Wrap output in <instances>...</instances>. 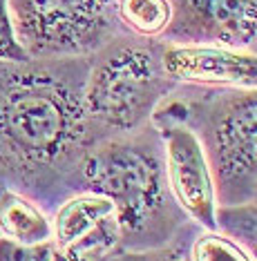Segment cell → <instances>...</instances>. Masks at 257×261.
I'll return each instance as SVG.
<instances>
[{"label": "cell", "mask_w": 257, "mask_h": 261, "mask_svg": "<svg viewBox=\"0 0 257 261\" xmlns=\"http://www.w3.org/2000/svg\"><path fill=\"white\" fill-rule=\"evenodd\" d=\"M123 237L121 225H119L116 215L99 221L94 228H89L85 234H81L79 239H74L69 246H65L61 254L67 261H92L101 259L119 243Z\"/></svg>", "instance_id": "7c38bea8"}, {"label": "cell", "mask_w": 257, "mask_h": 261, "mask_svg": "<svg viewBox=\"0 0 257 261\" xmlns=\"http://www.w3.org/2000/svg\"><path fill=\"white\" fill-rule=\"evenodd\" d=\"M193 259L197 261H219V259H232V261H250V254L242 243L228 239L224 234H217L211 230L208 234L199 237L193 246Z\"/></svg>", "instance_id": "5bb4252c"}, {"label": "cell", "mask_w": 257, "mask_h": 261, "mask_svg": "<svg viewBox=\"0 0 257 261\" xmlns=\"http://www.w3.org/2000/svg\"><path fill=\"white\" fill-rule=\"evenodd\" d=\"M0 232L22 243H40L52 237L47 217L27 199L14 192L0 194Z\"/></svg>", "instance_id": "30bf717a"}, {"label": "cell", "mask_w": 257, "mask_h": 261, "mask_svg": "<svg viewBox=\"0 0 257 261\" xmlns=\"http://www.w3.org/2000/svg\"><path fill=\"white\" fill-rule=\"evenodd\" d=\"M161 58L136 45L119 47L92 69L83 94L89 116L112 129H132L152 112L163 87Z\"/></svg>", "instance_id": "7a4b0ae2"}, {"label": "cell", "mask_w": 257, "mask_h": 261, "mask_svg": "<svg viewBox=\"0 0 257 261\" xmlns=\"http://www.w3.org/2000/svg\"><path fill=\"white\" fill-rule=\"evenodd\" d=\"M18 38L34 56L76 54L110 29L119 0H7Z\"/></svg>", "instance_id": "277c9868"}, {"label": "cell", "mask_w": 257, "mask_h": 261, "mask_svg": "<svg viewBox=\"0 0 257 261\" xmlns=\"http://www.w3.org/2000/svg\"><path fill=\"white\" fill-rule=\"evenodd\" d=\"M29 58L27 47L18 38L14 18H11L9 3L0 0V61L9 63H25Z\"/></svg>", "instance_id": "2e32d148"}, {"label": "cell", "mask_w": 257, "mask_h": 261, "mask_svg": "<svg viewBox=\"0 0 257 261\" xmlns=\"http://www.w3.org/2000/svg\"><path fill=\"white\" fill-rule=\"evenodd\" d=\"M213 179L222 192L257 181V87L224 100L211 118Z\"/></svg>", "instance_id": "5b68a950"}, {"label": "cell", "mask_w": 257, "mask_h": 261, "mask_svg": "<svg viewBox=\"0 0 257 261\" xmlns=\"http://www.w3.org/2000/svg\"><path fill=\"white\" fill-rule=\"evenodd\" d=\"M116 215V205L110 197L101 192H89L74 197L65 203L56 215L54 223V234H56V246L63 248L69 246L74 239L85 234L89 228H94L99 221Z\"/></svg>", "instance_id": "9c48e42d"}, {"label": "cell", "mask_w": 257, "mask_h": 261, "mask_svg": "<svg viewBox=\"0 0 257 261\" xmlns=\"http://www.w3.org/2000/svg\"><path fill=\"white\" fill-rule=\"evenodd\" d=\"M217 223L228 234L244 241V248L250 250L253 259H257V203L217 210Z\"/></svg>", "instance_id": "4fadbf2b"}, {"label": "cell", "mask_w": 257, "mask_h": 261, "mask_svg": "<svg viewBox=\"0 0 257 261\" xmlns=\"http://www.w3.org/2000/svg\"><path fill=\"white\" fill-rule=\"evenodd\" d=\"M79 121V98L52 81L27 79L0 94V141L20 163L43 165L61 156Z\"/></svg>", "instance_id": "6da1fadb"}, {"label": "cell", "mask_w": 257, "mask_h": 261, "mask_svg": "<svg viewBox=\"0 0 257 261\" xmlns=\"http://www.w3.org/2000/svg\"><path fill=\"white\" fill-rule=\"evenodd\" d=\"M163 141L172 197L195 221L217 230V192L206 147L195 132L181 125H170L163 132Z\"/></svg>", "instance_id": "52a82bcc"}, {"label": "cell", "mask_w": 257, "mask_h": 261, "mask_svg": "<svg viewBox=\"0 0 257 261\" xmlns=\"http://www.w3.org/2000/svg\"><path fill=\"white\" fill-rule=\"evenodd\" d=\"M63 259L56 241L22 243L11 237H0V261H56Z\"/></svg>", "instance_id": "9a60e30c"}, {"label": "cell", "mask_w": 257, "mask_h": 261, "mask_svg": "<svg viewBox=\"0 0 257 261\" xmlns=\"http://www.w3.org/2000/svg\"><path fill=\"white\" fill-rule=\"evenodd\" d=\"M163 72L170 79L199 85H228L255 90L257 54L246 49L213 45H175L161 54Z\"/></svg>", "instance_id": "ba28073f"}, {"label": "cell", "mask_w": 257, "mask_h": 261, "mask_svg": "<svg viewBox=\"0 0 257 261\" xmlns=\"http://www.w3.org/2000/svg\"><path fill=\"white\" fill-rule=\"evenodd\" d=\"M83 176L92 192L114 201L123 234L146 230L163 207L166 192L159 161L139 145L110 143L99 147L83 163Z\"/></svg>", "instance_id": "3957f363"}, {"label": "cell", "mask_w": 257, "mask_h": 261, "mask_svg": "<svg viewBox=\"0 0 257 261\" xmlns=\"http://www.w3.org/2000/svg\"><path fill=\"white\" fill-rule=\"evenodd\" d=\"M116 14L132 32L141 36H154L166 32L172 20L168 0H119Z\"/></svg>", "instance_id": "8fae6325"}, {"label": "cell", "mask_w": 257, "mask_h": 261, "mask_svg": "<svg viewBox=\"0 0 257 261\" xmlns=\"http://www.w3.org/2000/svg\"><path fill=\"white\" fill-rule=\"evenodd\" d=\"M166 32L186 45L244 49L257 38V0H168Z\"/></svg>", "instance_id": "8992f818"}, {"label": "cell", "mask_w": 257, "mask_h": 261, "mask_svg": "<svg viewBox=\"0 0 257 261\" xmlns=\"http://www.w3.org/2000/svg\"><path fill=\"white\" fill-rule=\"evenodd\" d=\"M253 194H255V197H257V181L253 183Z\"/></svg>", "instance_id": "e0dca14e"}]
</instances>
